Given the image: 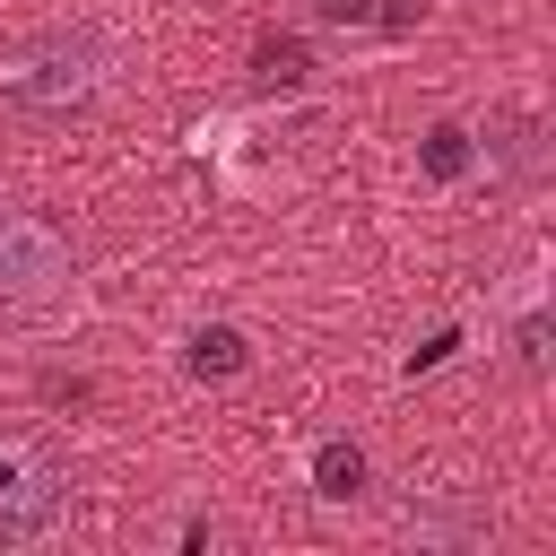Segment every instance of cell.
<instances>
[{"label":"cell","mask_w":556,"mask_h":556,"mask_svg":"<svg viewBox=\"0 0 556 556\" xmlns=\"http://www.w3.org/2000/svg\"><path fill=\"white\" fill-rule=\"evenodd\" d=\"M417 165H426V174H434V182H460V174H469V165H478V139H469V130H460V122H434V130H426V139H417Z\"/></svg>","instance_id":"6"},{"label":"cell","mask_w":556,"mask_h":556,"mask_svg":"<svg viewBox=\"0 0 556 556\" xmlns=\"http://www.w3.org/2000/svg\"><path fill=\"white\" fill-rule=\"evenodd\" d=\"M452 348H460V330H434V339H426V348H408V374H434V365H443V356H452Z\"/></svg>","instance_id":"11"},{"label":"cell","mask_w":556,"mask_h":556,"mask_svg":"<svg viewBox=\"0 0 556 556\" xmlns=\"http://www.w3.org/2000/svg\"><path fill=\"white\" fill-rule=\"evenodd\" d=\"M252 365V348H243V330H226V321H208L200 339H191V374H243Z\"/></svg>","instance_id":"7"},{"label":"cell","mask_w":556,"mask_h":556,"mask_svg":"<svg viewBox=\"0 0 556 556\" xmlns=\"http://www.w3.org/2000/svg\"><path fill=\"white\" fill-rule=\"evenodd\" d=\"M513 356L539 374V356H547V313H521V330H513Z\"/></svg>","instance_id":"8"},{"label":"cell","mask_w":556,"mask_h":556,"mask_svg":"<svg viewBox=\"0 0 556 556\" xmlns=\"http://www.w3.org/2000/svg\"><path fill=\"white\" fill-rule=\"evenodd\" d=\"M313 495H330V504H348V495H365V452H356L348 434H330V443L313 452Z\"/></svg>","instance_id":"5"},{"label":"cell","mask_w":556,"mask_h":556,"mask_svg":"<svg viewBox=\"0 0 556 556\" xmlns=\"http://www.w3.org/2000/svg\"><path fill=\"white\" fill-rule=\"evenodd\" d=\"M417 17H426V0H374V26H382V35H408Z\"/></svg>","instance_id":"9"},{"label":"cell","mask_w":556,"mask_h":556,"mask_svg":"<svg viewBox=\"0 0 556 556\" xmlns=\"http://www.w3.org/2000/svg\"><path fill=\"white\" fill-rule=\"evenodd\" d=\"M70 243L43 226V217H26V208H0V313H43V304H61L70 295Z\"/></svg>","instance_id":"3"},{"label":"cell","mask_w":556,"mask_h":556,"mask_svg":"<svg viewBox=\"0 0 556 556\" xmlns=\"http://www.w3.org/2000/svg\"><path fill=\"white\" fill-rule=\"evenodd\" d=\"M104 78H113V43L96 26H43L0 61V96L17 113H78L104 96Z\"/></svg>","instance_id":"1"},{"label":"cell","mask_w":556,"mask_h":556,"mask_svg":"<svg viewBox=\"0 0 556 556\" xmlns=\"http://www.w3.org/2000/svg\"><path fill=\"white\" fill-rule=\"evenodd\" d=\"M61 504H70L61 452H52L43 434H26V426H0V539H9V547H17V539H43V530L61 521Z\"/></svg>","instance_id":"2"},{"label":"cell","mask_w":556,"mask_h":556,"mask_svg":"<svg viewBox=\"0 0 556 556\" xmlns=\"http://www.w3.org/2000/svg\"><path fill=\"white\" fill-rule=\"evenodd\" d=\"M321 26H374V0H313Z\"/></svg>","instance_id":"10"},{"label":"cell","mask_w":556,"mask_h":556,"mask_svg":"<svg viewBox=\"0 0 556 556\" xmlns=\"http://www.w3.org/2000/svg\"><path fill=\"white\" fill-rule=\"evenodd\" d=\"M304 78H313V52H304L295 35H261V43H252V87H278V96H287V87H304Z\"/></svg>","instance_id":"4"}]
</instances>
